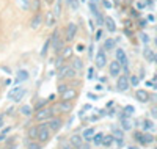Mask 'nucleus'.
Masks as SVG:
<instances>
[{
    "mask_svg": "<svg viewBox=\"0 0 157 149\" xmlns=\"http://www.w3.org/2000/svg\"><path fill=\"white\" fill-rule=\"evenodd\" d=\"M8 130H10V129H5L2 133H0V141H3V140L6 138V133H8Z\"/></svg>",
    "mask_w": 157,
    "mask_h": 149,
    "instance_id": "46",
    "label": "nucleus"
},
{
    "mask_svg": "<svg viewBox=\"0 0 157 149\" xmlns=\"http://www.w3.org/2000/svg\"><path fill=\"white\" fill-rule=\"evenodd\" d=\"M141 127H143V130H152L154 129V124H152L151 119H143Z\"/></svg>",
    "mask_w": 157,
    "mask_h": 149,
    "instance_id": "32",
    "label": "nucleus"
},
{
    "mask_svg": "<svg viewBox=\"0 0 157 149\" xmlns=\"http://www.w3.org/2000/svg\"><path fill=\"white\" fill-rule=\"evenodd\" d=\"M129 83H130V86H138L140 78H138L137 75H130V77H129Z\"/></svg>",
    "mask_w": 157,
    "mask_h": 149,
    "instance_id": "36",
    "label": "nucleus"
},
{
    "mask_svg": "<svg viewBox=\"0 0 157 149\" xmlns=\"http://www.w3.org/2000/svg\"><path fill=\"white\" fill-rule=\"evenodd\" d=\"M46 102H47V99H43V101H38V104H36V108H38V110H41V108H44Z\"/></svg>",
    "mask_w": 157,
    "mask_h": 149,
    "instance_id": "43",
    "label": "nucleus"
},
{
    "mask_svg": "<svg viewBox=\"0 0 157 149\" xmlns=\"http://www.w3.org/2000/svg\"><path fill=\"white\" fill-rule=\"evenodd\" d=\"M123 135H124V130H123V129L113 127V138H116V140H123Z\"/></svg>",
    "mask_w": 157,
    "mask_h": 149,
    "instance_id": "34",
    "label": "nucleus"
},
{
    "mask_svg": "<svg viewBox=\"0 0 157 149\" xmlns=\"http://www.w3.org/2000/svg\"><path fill=\"white\" fill-rule=\"evenodd\" d=\"M75 49H77V52H82V50H83V46H82V44H78Z\"/></svg>",
    "mask_w": 157,
    "mask_h": 149,
    "instance_id": "54",
    "label": "nucleus"
},
{
    "mask_svg": "<svg viewBox=\"0 0 157 149\" xmlns=\"http://www.w3.org/2000/svg\"><path fill=\"white\" fill-rule=\"evenodd\" d=\"M29 77H30L29 71H25V69L17 71V72H16V77H14V85H19V83L25 82V80H29Z\"/></svg>",
    "mask_w": 157,
    "mask_h": 149,
    "instance_id": "15",
    "label": "nucleus"
},
{
    "mask_svg": "<svg viewBox=\"0 0 157 149\" xmlns=\"http://www.w3.org/2000/svg\"><path fill=\"white\" fill-rule=\"evenodd\" d=\"M50 138V130L47 129L46 124H39L38 126V141L39 143H46Z\"/></svg>",
    "mask_w": 157,
    "mask_h": 149,
    "instance_id": "4",
    "label": "nucleus"
},
{
    "mask_svg": "<svg viewBox=\"0 0 157 149\" xmlns=\"http://www.w3.org/2000/svg\"><path fill=\"white\" fill-rule=\"evenodd\" d=\"M130 88V83H129V75H120L116 78V90L120 93H124Z\"/></svg>",
    "mask_w": 157,
    "mask_h": 149,
    "instance_id": "5",
    "label": "nucleus"
},
{
    "mask_svg": "<svg viewBox=\"0 0 157 149\" xmlns=\"http://www.w3.org/2000/svg\"><path fill=\"white\" fill-rule=\"evenodd\" d=\"M19 112H21L22 116H32L33 108H32V105H22V107L19 108Z\"/></svg>",
    "mask_w": 157,
    "mask_h": 149,
    "instance_id": "25",
    "label": "nucleus"
},
{
    "mask_svg": "<svg viewBox=\"0 0 157 149\" xmlns=\"http://www.w3.org/2000/svg\"><path fill=\"white\" fill-rule=\"evenodd\" d=\"M93 77H94V69H93V67H90V69H88V74H86V78L91 80Z\"/></svg>",
    "mask_w": 157,
    "mask_h": 149,
    "instance_id": "44",
    "label": "nucleus"
},
{
    "mask_svg": "<svg viewBox=\"0 0 157 149\" xmlns=\"http://www.w3.org/2000/svg\"><path fill=\"white\" fill-rule=\"evenodd\" d=\"M0 69H2V71H5L6 74H11V71L8 69V67H6V66H0Z\"/></svg>",
    "mask_w": 157,
    "mask_h": 149,
    "instance_id": "52",
    "label": "nucleus"
},
{
    "mask_svg": "<svg viewBox=\"0 0 157 149\" xmlns=\"http://www.w3.org/2000/svg\"><path fill=\"white\" fill-rule=\"evenodd\" d=\"M46 126L50 130V133H55L61 129V121L58 118H50L49 121H46Z\"/></svg>",
    "mask_w": 157,
    "mask_h": 149,
    "instance_id": "8",
    "label": "nucleus"
},
{
    "mask_svg": "<svg viewBox=\"0 0 157 149\" xmlns=\"http://www.w3.org/2000/svg\"><path fill=\"white\" fill-rule=\"evenodd\" d=\"M54 113L55 112H54V108H52V107H44V108H41V110H38L36 121H38V123H46V121H49L52 118Z\"/></svg>",
    "mask_w": 157,
    "mask_h": 149,
    "instance_id": "2",
    "label": "nucleus"
},
{
    "mask_svg": "<svg viewBox=\"0 0 157 149\" xmlns=\"http://www.w3.org/2000/svg\"><path fill=\"white\" fill-rule=\"evenodd\" d=\"M88 8H90V11H91V14H93V16L96 17L98 24H99V25H102V22H104V17L101 16V13H99V10H98V5L93 2V0H90V2H88Z\"/></svg>",
    "mask_w": 157,
    "mask_h": 149,
    "instance_id": "13",
    "label": "nucleus"
},
{
    "mask_svg": "<svg viewBox=\"0 0 157 149\" xmlns=\"http://www.w3.org/2000/svg\"><path fill=\"white\" fill-rule=\"evenodd\" d=\"M94 63H96V67H99V69H102V67H105V64H107V55H105V52H104L102 49H101V50L96 53Z\"/></svg>",
    "mask_w": 157,
    "mask_h": 149,
    "instance_id": "11",
    "label": "nucleus"
},
{
    "mask_svg": "<svg viewBox=\"0 0 157 149\" xmlns=\"http://www.w3.org/2000/svg\"><path fill=\"white\" fill-rule=\"evenodd\" d=\"M77 75V71L72 66H63L60 69V78H72Z\"/></svg>",
    "mask_w": 157,
    "mask_h": 149,
    "instance_id": "10",
    "label": "nucleus"
},
{
    "mask_svg": "<svg viewBox=\"0 0 157 149\" xmlns=\"http://www.w3.org/2000/svg\"><path fill=\"white\" fill-rule=\"evenodd\" d=\"M75 149H90V146H88V144H85V143H82L80 146H77Z\"/></svg>",
    "mask_w": 157,
    "mask_h": 149,
    "instance_id": "51",
    "label": "nucleus"
},
{
    "mask_svg": "<svg viewBox=\"0 0 157 149\" xmlns=\"http://www.w3.org/2000/svg\"><path fill=\"white\" fill-rule=\"evenodd\" d=\"M72 67H74V69L77 71V72H80L82 69H83V61L80 60V58H74L72 60V64H71Z\"/></svg>",
    "mask_w": 157,
    "mask_h": 149,
    "instance_id": "28",
    "label": "nucleus"
},
{
    "mask_svg": "<svg viewBox=\"0 0 157 149\" xmlns=\"http://www.w3.org/2000/svg\"><path fill=\"white\" fill-rule=\"evenodd\" d=\"M113 141H115L113 135H104V140H102V144H101V146L109 147V146H112V143H113Z\"/></svg>",
    "mask_w": 157,
    "mask_h": 149,
    "instance_id": "30",
    "label": "nucleus"
},
{
    "mask_svg": "<svg viewBox=\"0 0 157 149\" xmlns=\"http://www.w3.org/2000/svg\"><path fill=\"white\" fill-rule=\"evenodd\" d=\"M104 22H105V27H107V30H109L110 33H115V32H116V24H115L113 17H110V16L104 17Z\"/></svg>",
    "mask_w": 157,
    "mask_h": 149,
    "instance_id": "19",
    "label": "nucleus"
},
{
    "mask_svg": "<svg viewBox=\"0 0 157 149\" xmlns=\"http://www.w3.org/2000/svg\"><path fill=\"white\" fill-rule=\"evenodd\" d=\"M39 8H41V3H39V0H33V2L30 3V10H33L35 13H38Z\"/></svg>",
    "mask_w": 157,
    "mask_h": 149,
    "instance_id": "37",
    "label": "nucleus"
},
{
    "mask_svg": "<svg viewBox=\"0 0 157 149\" xmlns=\"http://www.w3.org/2000/svg\"><path fill=\"white\" fill-rule=\"evenodd\" d=\"M121 71H123V67H121V64L118 63L116 60H113V61L109 64V74H110L112 77H120V75H121Z\"/></svg>",
    "mask_w": 157,
    "mask_h": 149,
    "instance_id": "12",
    "label": "nucleus"
},
{
    "mask_svg": "<svg viewBox=\"0 0 157 149\" xmlns=\"http://www.w3.org/2000/svg\"><path fill=\"white\" fill-rule=\"evenodd\" d=\"M27 135H29V141H36L38 140V126L36 127H30Z\"/></svg>",
    "mask_w": 157,
    "mask_h": 149,
    "instance_id": "26",
    "label": "nucleus"
},
{
    "mask_svg": "<svg viewBox=\"0 0 157 149\" xmlns=\"http://www.w3.org/2000/svg\"><path fill=\"white\" fill-rule=\"evenodd\" d=\"M140 39H141V43H145V44L149 43V36L146 33H140Z\"/></svg>",
    "mask_w": 157,
    "mask_h": 149,
    "instance_id": "42",
    "label": "nucleus"
},
{
    "mask_svg": "<svg viewBox=\"0 0 157 149\" xmlns=\"http://www.w3.org/2000/svg\"><path fill=\"white\" fill-rule=\"evenodd\" d=\"M49 49H50V38L47 39V41L44 43V46H43V49H41V57L44 58V57H47V52H49Z\"/></svg>",
    "mask_w": 157,
    "mask_h": 149,
    "instance_id": "35",
    "label": "nucleus"
},
{
    "mask_svg": "<svg viewBox=\"0 0 157 149\" xmlns=\"http://www.w3.org/2000/svg\"><path fill=\"white\" fill-rule=\"evenodd\" d=\"M27 149H41V144L38 141H29L27 143Z\"/></svg>",
    "mask_w": 157,
    "mask_h": 149,
    "instance_id": "38",
    "label": "nucleus"
},
{
    "mask_svg": "<svg viewBox=\"0 0 157 149\" xmlns=\"http://www.w3.org/2000/svg\"><path fill=\"white\" fill-rule=\"evenodd\" d=\"M102 140H104V133H94V137H93V140H91V141H93L96 146H101L102 144Z\"/></svg>",
    "mask_w": 157,
    "mask_h": 149,
    "instance_id": "33",
    "label": "nucleus"
},
{
    "mask_svg": "<svg viewBox=\"0 0 157 149\" xmlns=\"http://www.w3.org/2000/svg\"><path fill=\"white\" fill-rule=\"evenodd\" d=\"M127 149H140V147H137V146H129Z\"/></svg>",
    "mask_w": 157,
    "mask_h": 149,
    "instance_id": "57",
    "label": "nucleus"
},
{
    "mask_svg": "<svg viewBox=\"0 0 157 149\" xmlns=\"http://www.w3.org/2000/svg\"><path fill=\"white\" fill-rule=\"evenodd\" d=\"M68 90H69V85H66V83H64V85L60 83V85H58V93H60V94H63L64 91H68Z\"/></svg>",
    "mask_w": 157,
    "mask_h": 149,
    "instance_id": "40",
    "label": "nucleus"
},
{
    "mask_svg": "<svg viewBox=\"0 0 157 149\" xmlns=\"http://www.w3.org/2000/svg\"><path fill=\"white\" fill-rule=\"evenodd\" d=\"M151 116H152L154 119H157V105H154V107L151 108Z\"/></svg>",
    "mask_w": 157,
    "mask_h": 149,
    "instance_id": "45",
    "label": "nucleus"
},
{
    "mask_svg": "<svg viewBox=\"0 0 157 149\" xmlns=\"http://www.w3.org/2000/svg\"><path fill=\"white\" fill-rule=\"evenodd\" d=\"M134 138H135L140 144H143V146H148V144L154 143V137H152L151 133H148V132H135Z\"/></svg>",
    "mask_w": 157,
    "mask_h": 149,
    "instance_id": "3",
    "label": "nucleus"
},
{
    "mask_svg": "<svg viewBox=\"0 0 157 149\" xmlns=\"http://www.w3.org/2000/svg\"><path fill=\"white\" fill-rule=\"evenodd\" d=\"M5 116L6 115H0V127H3V124H5Z\"/></svg>",
    "mask_w": 157,
    "mask_h": 149,
    "instance_id": "49",
    "label": "nucleus"
},
{
    "mask_svg": "<svg viewBox=\"0 0 157 149\" xmlns=\"http://www.w3.org/2000/svg\"><path fill=\"white\" fill-rule=\"evenodd\" d=\"M88 24H90V29L93 30V29H94V25H93V21H88Z\"/></svg>",
    "mask_w": 157,
    "mask_h": 149,
    "instance_id": "55",
    "label": "nucleus"
},
{
    "mask_svg": "<svg viewBox=\"0 0 157 149\" xmlns=\"http://www.w3.org/2000/svg\"><path fill=\"white\" fill-rule=\"evenodd\" d=\"M66 2L69 3V6H71L72 11H77L78 10V2H77V0H66Z\"/></svg>",
    "mask_w": 157,
    "mask_h": 149,
    "instance_id": "39",
    "label": "nucleus"
},
{
    "mask_svg": "<svg viewBox=\"0 0 157 149\" xmlns=\"http://www.w3.org/2000/svg\"><path fill=\"white\" fill-rule=\"evenodd\" d=\"M83 143V138H82V135H77V133H74L72 137H71V140H69V144L72 146V147H77V146H80Z\"/></svg>",
    "mask_w": 157,
    "mask_h": 149,
    "instance_id": "21",
    "label": "nucleus"
},
{
    "mask_svg": "<svg viewBox=\"0 0 157 149\" xmlns=\"http://www.w3.org/2000/svg\"><path fill=\"white\" fill-rule=\"evenodd\" d=\"M115 57H116V61L121 64V67H126V69H127L129 61H127V55H126V52H124L123 49H116V50H115Z\"/></svg>",
    "mask_w": 157,
    "mask_h": 149,
    "instance_id": "9",
    "label": "nucleus"
},
{
    "mask_svg": "<svg viewBox=\"0 0 157 149\" xmlns=\"http://www.w3.org/2000/svg\"><path fill=\"white\" fill-rule=\"evenodd\" d=\"M41 22H43L41 13H35V16H33L32 21H30V27H32V29H38V27L41 25Z\"/></svg>",
    "mask_w": 157,
    "mask_h": 149,
    "instance_id": "18",
    "label": "nucleus"
},
{
    "mask_svg": "<svg viewBox=\"0 0 157 149\" xmlns=\"http://www.w3.org/2000/svg\"><path fill=\"white\" fill-rule=\"evenodd\" d=\"M86 96H88V99H91V101H98V96H96L94 93H88Z\"/></svg>",
    "mask_w": 157,
    "mask_h": 149,
    "instance_id": "47",
    "label": "nucleus"
},
{
    "mask_svg": "<svg viewBox=\"0 0 157 149\" xmlns=\"http://www.w3.org/2000/svg\"><path fill=\"white\" fill-rule=\"evenodd\" d=\"M148 5H151V2H137V8L138 10H145Z\"/></svg>",
    "mask_w": 157,
    "mask_h": 149,
    "instance_id": "41",
    "label": "nucleus"
},
{
    "mask_svg": "<svg viewBox=\"0 0 157 149\" xmlns=\"http://www.w3.org/2000/svg\"><path fill=\"white\" fill-rule=\"evenodd\" d=\"M94 133H96V130H94L93 127H88V129H85V130H83V133H82V138H83L85 141H90V140H93Z\"/></svg>",
    "mask_w": 157,
    "mask_h": 149,
    "instance_id": "22",
    "label": "nucleus"
},
{
    "mask_svg": "<svg viewBox=\"0 0 157 149\" xmlns=\"http://www.w3.org/2000/svg\"><path fill=\"white\" fill-rule=\"evenodd\" d=\"M25 93H27V90H25L24 86H19V85H16V86H13V88L8 91L6 97H8L10 101L21 102V101H22V97L25 96Z\"/></svg>",
    "mask_w": 157,
    "mask_h": 149,
    "instance_id": "1",
    "label": "nucleus"
},
{
    "mask_svg": "<svg viewBox=\"0 0 157 149\" xmlns=\"http://www.w3.org/2000/svg\"><path fill=\"white\" fill-rule=\"evenodd\" d=\"M121 129L123 130H130V129H132V123L129 121V118L121 116Z\"/></svg>",
    "mask_w": 157,
    "mask_h": 149,
    "instance_id": "29",
    "label": "nucleus"
},
{
    "mask_svg": "<svg viewBox=\"0 0 157 149\" xmlns=\"http://www.w3.org/2000/svg\"><path fill=\"white\" fill-rule=\"evenodd\" d=\"M88 55H90V57H93V46H90V47H88Z\"/></svg>",
    "mask_w": 157,
    "mask_h": 149,
    "instance_id": "53",
    "label": "nucleus"
},
{
    "mask_svg": "<svg viewBox=\"0 0 157 149\" xmlns=\"http://www.w3.org/2000/svg\"><path fill=\"white\" fill-rule=\"evenodd\" d=\"M154 44H155V47H157V36L154 38Z\"/></svg>",
    "mask_w": 157,
    "mask_h": 149,
    "instance_id": "58",
    "label": "nucleus"
},
{
    "mask_svg": "<svg viewBox=\"0 0 157 149\" xmlns=\"http://www.w3.org/2000/svg\"><path fill=\"white\" fill-rule=\"evenodd\" d=\"M75 35H77V25L74 22H69L66 25V29H64V39L66 41H72L75 38Z\"/></svg>",
    "mask_w": 157,
    "mask_h": 149,
    "instance_id": "6",
    "label": "nucleus"
},
{
    "mask_svg": "<svg viewBox=\"0 0 157 149\" xmlns=\"http://www.w3.org/2000/svg\"><path fill=\"white\" fill-rule=\"evenodd\" d=\"M102 36H104V33H102V30H98V32H96V41H99V39H101Z\"/></svg>",
    "mask_w": 157,
    "mask_h": 149,
    "instance_id": "48",
    "label": "nucleus"
},
{
    "mask_svg": "<svg viewBox=\"0 0 157 149\" xmlns=\"http://www.w3.org/2000/svg\"><path fill=\"white\" fill-rule=\"evenodd\" d=\"M71 57H72V49H69V47L63 49V50L60 52V58H58V63H57V64H60V63L64 61V60H69Z\"/></svg>",
    "mask_w": 157,
    "mask_h": 149,
    "instance_id": "17",
    "label": "nucleus"
},
{
    "mask_svg": "<svg viewBox=\"0 0 157 149\" xmlns=\"http://www.w3.org/2000/svg\"><path fill=\"white\" fill-rule=\"evenodd\" d=\"M0 27H2V22H0Z\"/></svg>",
    "mask_w": 157,
    "mask_h": 149,
    "instance_id": "60",
    "label": "nucleus"
},
{
    "mask_svg": "<svg viewBox=\"0 0 157 149\" xmlns=\"http://www.w3.org/2000/svg\"><path fill=\"white\" fill-rule=\"evenodd\" d=\"M17 6L22 10V11H29L30 10V0H16Z\"/></svg>",
    "mask_w": 157,
    "mask_h": 149,
    "instance_id": "27",
    "label": "nucleus"
},
{
    "mask_svg": "<svg viewBox=\"0 0 157 149\" xmlns=\"http://www.w3.org/2000/svg\"><path fill=\"white\" fill-rule=\"evenodd\" d=\"M102 3H104V6H105V8H109V10L112 8V3H110V2H107V0H102Z\"/></svg>",
    "mask_w": 157,
    "mask_h": 149,
    "instance_id": "50",
    "label": "nucleus"
},
{
    "mask_svg": "<svg viewBox=\"0 0 157 149\" xmlns=\"http://www.w3.org/2000/svg\"><path fill=\"white\" fill-rule=\"evenodd\" d=\"M46 25L47 27H54L55 25V13L54 11H49L46 14Z\"/></svg>",
    "mask_w": 157,
    "mask_h": 149,
    "instance_id": "23",
    "label": "nucleus"
},
{
    "mask_svg": "<svg viewBox=\"0 0 157 149\" xmlns=\"http://www.w3.org/2000/svg\"><path fill=\"white\" fill-rule=\"evenodd\" d=\"M77 96V91L75 90H68V91H64L63 94H61V101H68V102H71L74 97Z\"/></svg>",
    "mask_w": 157,
    "mask_h": 149,
    "instance_id": "20",
    "label": "nucleus"
},
{
    "mask_svg": "<svg viewBox=\"0 0 157 149\" xmlns=\"http://www.w3.org/2000/svg\"><path fill=\"white\" fill-rule=\"evenodd\" d=\"M135 97H137V101L141 102V104H146V102H149V99H151L149 93H148L146 90H137V91H135Z\"/></svg>",
    "mask_w": 157,
    "mask_h": 149,
    "instance_id": "14",
    "label": "nucleus"
},
{
    "mask_svg": "<svg viewBox=\"0 0 157 149\" xmlns=\"http://www.w3.org/2000/svg\"><path fill=\"white\" fill-rule=\"evenodd\" d=\"M134 112H135V108H134L132 105H126V107H124V110H123V115H121V116L129 118V116H132V115H134Z\"/></svg>",
    "mask_w": 157,
    "mask_h": 149,
    "instance_id": "31",
    "label": "nucleus"
},
{
    "mask_svg": "<svg viewBox=\"0 0 157 149\" xmlns=\"http://www.w3.org/2000/svg\"><path fill=\"white\" fill-rule=\"evenodd\" d=\"M115 46H116V41L113 38H107L104 41V46H102V50L104 52H110V50H115Z\"/></svg>",
    "mask_w": 157,
    "mask_h": 149,
    "instance_id": "16",
    "label": "nucleus"
},
{
    "mask_svg": "<svg viewBox=\"0 0 157 149\" xmlns=\"http://www.w3.org/2000/svg\"><path fill=\"white\" fill-rule=\"evenodd\" d=\"M154 63H155V66H157V52L154 53Z\"/></svg>",
    "mask_w": 157,
    "mask_h": 149,
    "instance_id": "56",
    "label": "nucleus"
},
{
    "mask_svg": "<svg viewBox=\"0 0 157 149\" xmlns=\"http://www.w3.org/2000/svg\"><path fill=\"white\" fill-rule=\"evenodd\" d=\"M72 110V102H68V101H61L55 105L54 112H58V113H69Z\"/></svg>",
    "mask_w": 157,
    "mask_h": 149,
    "instance_id": "7",
    "label": "nucleus"
},
{
    "mask_svg": "<svg viewBox=\"0 0 157 149\" xmlns=\"http://www.w3.org/2000/svg\"><path fill=\"white\" fill-rule=\"evenodd\" d=\"M143 57H145V60L146 61H154V52L149 49V47H145V49H143Z\"/></svg>",
    "mask_w": 157,
    "mask_h": 149,
    "instance_id": "24",
    "label": "nucleus"
},
{
    "mask_svg": "<svg viewBox=\"0 0 157 149\" xmlns=\"http://www.w3.org/2000/svg\"><path fill=\"white\" fill-rule=\"evenodd\" d=\"M46 2H47V3H52V2H54V0H46Z\"/></svg>",
    "mask_w": 157,
    "mask_h": 149,
    "instance_id": "59",
    "label": "nucleus"
}]
</instances>
